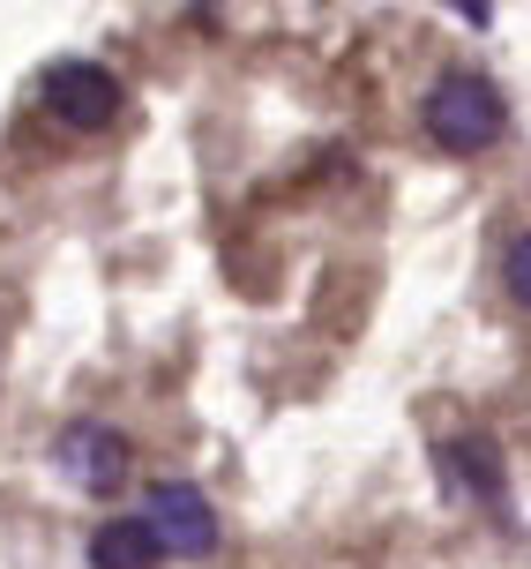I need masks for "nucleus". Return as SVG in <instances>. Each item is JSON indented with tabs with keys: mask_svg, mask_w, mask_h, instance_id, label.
I'll return each instance as SVG.
<instances>
[{
	"mask_svg": "<svg viewBox=\"0 0 531 569\" xmlns=\"http://www.w3.org/2000/svg\"><path fill=\"white\" fill-rule=\"evenodd\" d=\"M38 98H46V113H53L60 128H76V136H98V128L120 113V83H112V68H98V60H53L46 83H38Z\"/></svg>",
	"mask_w": 531,
	"mask_h": 569,
	"instance_id": "obj_2",
	"label": "nucleus"
},
{
	"mask_svg": "<svg viewBox=\"0 0 531 569\" xmlns=\"http://www.w3.org/2000/svg\"><path fill=\"white\" fill-rule=\"evenodd\" d=\"M502 128H509V106H502V90L487 83L479 68H449L442 83L427 90V136L442 142V150H457V158L494 150Z\"/></svg>",
	"mask_w": 531,
	"mask_h": 569,
	"instance_id": "obj_1",
	"label": "nucleus"
},
{
	"mask_svg": "<svg viewBox=\"0 0 531 569\" xmlns=\"http://www.w3.org/2000/svg\"><path fill=\"white\" fill-rule=\"evenodd\" d=\"M158 532L142 525V517H112L90 532V569H158Z\"/></svg>",
	"mask_w": 531,
	"mask_h": 569,
	"instance_id": "obj_5",
	"label": "nucleus"
},
{
	"mask_svg": "<svg viewBox=\"0 0 531 569\" xmlns=\"http://www.w3.org/2000/svg\"><path fill=\"white\" fill-rule=\"evenodd\" d=\"M502 278H509V292H517V308H524V300H531V240H517V248H509Z\"/></svg>",
	"mask_w": 531,
	"mask_h": 569,
	"instance_id": "obj_7",
	"label": "nucleus"
},
{
	"mask_svg": "<svg viewBox=\"0 0 531 569\" xmlns=\"http://www.w3.org/2000/svg\"><path fill=\"white\" fill-rule=\"evenodd\" d=\"M166 555H210L218 547V510H210V495L188 480H166L150 487V517H142Z\"/></svg>",
	"mask_w": 531,
	"mask_h": 569,
	"instance_id": "obj_3",
	"label": "nucleus"
},
{
	"mask_svg": "<svg viewBox=\"0 0 531 569\" xmlns=\"http://www.w3.org/2000/svg\"><path fill=\"white\" fill-rule=\"evenodd\" d=\"M464 16H472V23H494V0H464Z\"/></svg>",
	"mask_w": 531,
	"mask_h": 569,
	"instance_id": "obj_8",
	"label": "nucleus"
},
{
	"mask_svg": "<svg viewBox=\"0 0 531 569\" xmlns=\"http://www.w3.org/2000/svg\"><path fill=\"white\" fill-rule=\"evenodd\" d=\"M60 472L83 487V495H112V487L128 480V442L98 420H76L60 435Z\"/></svg>",
	"mask_w": 531,
	"mask_h": 569,
	"instance_id": "obj_4",
	"label": "nucleus"
},
{
	"mask_svg": "<svg viewBox=\"0 0 531 569\" xmlns=\"http://www.w3.org/2000/svg\"><path fill=\"white\" fill-rule=\"evenodd\" d=\"M442 480L494 502V495H502V450H494L487 435H457V442H442Z\"/></svg>",
	"mask_w": 531,
	"mask_h": 569,
	"instance_id": "obj_6",
	"label": "nucleus"
}]
</instances>
